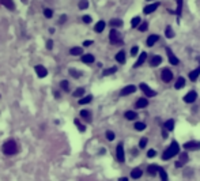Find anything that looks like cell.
<instances>
[{
  "instance_id": "cell-27",
  "label": "cell",
  "mask_w": 200,
  "mask_h": 181,
  "mask_svg": "<svg viewBox=\"0 0 200 181\" xmlns=\"http://www.w3.org/2000/svg\"><path fill=\"white\" fill-rule=\"evenodd\" d=\"M91 100H93V97H91V95H86V97H83L82 100H79V104H80V105L90 104V102H91Z\"/></svg>"
},
{
  "instance_id": "cell-32",
  "label": "cell",
  "mask_w": 200,
  "mask_h": 181,
  "mask_svg": "<svg viewBox=\"0 0 200 181\" xmlns=\"http://www.w3.org/2000/svg\"><path fill=\"white\" fill-rule=\"evenodd\" d=\"M139 25H140V18H139V17H135L134 19L131 21V26H132V27H138Z\"/></svg>"
},
{
  "instance_id": "cell-47",
  "label": "cell",
  "mask_w": 200,
  "mask_h": 181,
  "mask_svg": "<svg viewBox=\"0 0 200 181\" xmlns=\"http://www.w3.org/2000/svg\"><path fill=\"white\" fill-rule=\"evenodd\" d=\"M82 19L85 23H90V22H91V17H90V15H83Z\"/></svg>"
},
{
  "instance_id": "cell-20",
  "label": "cell",
  "mask_w": 200,
  "mask_h": 181,
  "mask_svg": "<svg viewBox=\"0 0 200 181\" xmlns=\"http://www.w3.org/2000/svg\"><path fill=\"white\" fill-rule=\"evenodd\" d=\"M147 105H149L147 98H140V100H138V102H136V108H146Z\"/></svg>"
},
{
  "instance_id": "cell-25",
  "label": "cell",
  "mask_w": 200,
  "mask_h": 181,
  "mask_svg": "<svg viewBox=\"0 0 200 181\" xmlns=\"http://www.w3.org/2000/svg\"><path fill=\"white\" fill-rule=\"evenodd\" d=\"M104 29H105V22H104V21H100V22H98V23L95 25V27H94V30H95L97 33H101Z\"/></svg>"
},
{
  "instance_id": "cell-13",
  "label": "cell",
  "mask_w": 200,
  "mask_h": 181,
  "mask_svg": "<svg viewBox=\"0 0 200 181\" xmlns=\"http://www.w3.org/2000/svg\"><path fill=\"white\" fill-rule=\"evenodd\" d=\"M158 7H159V3H155V4H150L144 7V14H151L153 11H155Z\"/></svg>"
},
{
  "instance_id": "cell-51",
  "label": "cell",
  "mask_w": 200,
  "mask_h": 181,
  "mask_svg": "<svg viewBox=\"0 0 200 181\" xmlns=\"http://www.w3.org/2000/svg\"><path fill=\"white\" fill-rule=\"evenodd\" d=\"M67 19V15H61V18H60V23H64Z\"/></svg>"
},
{
  "instance_id": "cell-2",
  "label": "cell",
  "mask_w": 200,
  "mask_h": 181,
  "mask_svg": "<svg viewBox=\"0 0 200 181\" xmlns=\"http://www.w3.org/2000/svg\"><path fill=\"white\" fill-rule=\"evenodd\" d=\"M3 151H4L6 155H14L17 153V144H15L14 140H8L4 143L3 146Z\"/></svg>"
},
{
  "instance_id": "cell-54",
  "label": "cell",
  "mask_w": 200,
  "mask_h": 181,
  "mask_svg": "<svg viewBox=\"0 0 200 181\" xmlns=\"http://www.w3.org/2000/svg\"><path fill=\"white\" fill-rule=\"evenodd\" d=\"M162 136H163V138H168V132H166V131H165V132L162 134Z\"/></svg>"
},
{
  "instance_id": "cell-16",
  "label": "cell",
  "mask_w": 200,
  "mask_h": 181,
  "mask_svg": "<svg viewBox=\"0 0 200 181\" xmlns=\"http://www.w3.org/2000/svg\"><path fill=\"white\" fill-rule=\"evenodd\" d=\"M158 40H159V37H158L157 34H153V36H150L149 38H147V45H149V46H153V45L155 44Z\"/></svg>"
},
{
  "instance_id": "cell-12",
  "label": "cell",
  "mask_w": 200,
  "mask_h": 181,
  "mask_svg": "<svg viewBox=\"0 0 200 181\" xmlns=\"http://www.w3.org/2000/svg\"><path fill=\"white\" fill-rule=\"evenodd\" d=\"M166 52H168V56H169V61H170V64H178L180 60L176 57L174 55H173V52L170 51L169 48H166Z\"/></svg>"
},
{
  "instance_id": "cell-43",
  "label": "cell",
  "mask_w": 200,
  "mask_h": 181,
  "mask_svg": "<svg viewBox=\"0 0 200 181\" xmlns=\"http://www.w3.org/2000/svg\"><path fill=\"white\" fill-rule=\"evenodd\" d=\"M85 93V89H78L76 91H74V97H80Z\"/></svg>"
},
{
  "instance_id": "cell-24",
  "label": "cell",
  "mask_w": 200,
  "mask_h": 181,
  "mask_svg": "<svg viewBox=\"0 0 200 181\" xmlns=\"http://www.w3.org/2000/svg\"><path fill=\"white\" fill-rule=\"evenodd\" d=\"M125 119L127 120H136L138 115L135 112H132V110H128V112H125Z\"/></svg>"
},
{
  "instance_id": "cell-33",
  "label": "cell",
  "mask_w": 200,
  "mask_h": 181,
  "mask_svg": "<svg viewBox=\"0 0 200 181\" xmlns=\"http://www.w3.org/2000/svg\"><path fill=\"white\" fill-rule=\"evenodd\" d=\"M60 86H61V89L64 90V91H68V90H70L68 81H61V82H60Z\"/></svg>"
},
{
  "instance_id": "cell-28",
  "label": "cell",
  "mask_w": 200,
  "mask_h": 181,
  "mask_svg": "<svg viewBox=\"0 0 200 181\" xmlns=\"http://www.w3.org/2000/svg\"><path fill=\"white\" fill-rule=\"evenodd\" d=\"M165 128L168 131H173V128H174V120H168V121L165 123Z\"/></svg>"
},
{
  "instance_id": "cell-10",
  "label": "cell",
  "mask_w": 200,
  "mask_h": 181,
  "mask_svg": "<svg viewBox=\"0 0 200 181\" xmlns=\"http://www.w3.org/2000/svg\"><path fill=\"white\" fill-rule=\"evenodd\" d=\"M146 59H147V53H146V52H143V53H140V56H139L138 61L134 64V67H135V68H139V67H140L142 64L146 61Z\"/></svg>"
},
{
  "instance_id": "cell-6",
  "label": "cell",
  "mask_w": 200,
  "mask_h": 181,
  "mask_svg": "<svg viewBox=\"0 0 200 181\" xmlns=\"http://www.w3.org/2000/svg\"><path fill=\"white\" fill-rule=\"evenodd\" d=\"M184 149L185 150H198L200 149V142H196V140H191L184 144Z\"/></svg>"
},
{
  "instance_id": "cell-21",
  "label": "cell",
  "mask_w": 200,
  "mask_h": 181,
  "mask_svg": "<svg viewBox=\"0 0 200 181\" xmlns=\"http://www.w3.org/2000/svg\"><path fill=\"white\" fill-rule=\"evenodd\" d=\"M158 169H159V166H155V165H150V166L147 168V172H149L151 176H155L157 173H158Z\"/></svg>"
},
{
  "instance_id": "cell-11",
  "label": "cell",
  "mask_w": 200,
  "mask_h": 181,
  "mask_svg": "<svg viewBox=\"0 0 200 181\" xmlns=\"http://www.w3.org/2000/svg\"><path fill=\"white\" fill-rule=\"evenodd\" d=\"M117 159L120 162H124V159H125V154H124V147L123 144H119L117 146Z\"/></svg>"
},
{
  "instance_id": "cell-39",
  "label": "cell",
  "mask_w": 200,
  "mask_h": 181,
  "mask_svg": "<svg viewBox=\"0 0 200 181\" xmlns=\"http://www.w3.org/2000/svg\"><path fill=\"white\" fill-rule=\"evenodd\" d=\"M68 72H70L71 75H72L74 78H79V76H80V75H82V72H79V71H75L74 68H71V70L68 71Z\"/></svg>"
},
{
  "instance_id": "cell-44",
  "label": "cell",
  "mask_w": 200,
  "mask_h": 181,
  "mask_svg": "<svg viewBox=\"0 0 200 181\" xmlns=\"http://www.w3.org/2000/svg\"><path fill=\"white\" fill-rule=\"evenodd\" d=\"M75 124H76V127L79 128V130H80V132H85V131H86V127H85V125H82V124L79 123L78 120H75Z\"/></svg>"
},
{
  "instance_id": "cell-50",
  "label": "cell",
  "mask_w": 200,
  "mask_h": 181,
  "mask_svg": "<svg viewBox=\"0 0 200 181\" xmlns=\"http://www.w3.org/2000/svg\"><path fill=\"white\" fill-rule=\"evenodd\" d=\"M46 48H48V49H52V48H53V41H52V40H48V41H46Z\"/></svg>"
},
{
  "instance_id": "cell-36",
  "label": "cell",
  "mask_w": 200,
  "mask_h": 181,
  "mask_svg": "<svg viewBox=\"0 0 200 181\" xmlns=\"http://www.w3.org/2000/svg\"><path fill=\"white\" fill-rule=\"evenodd\" d=\"M177 2V15H181V10H183V0H176Z\"/></svg>"
},
{
  "instance_id": "cell-15",
  "label": "cell",
  "mask_w": 200,
  "mask_h": 181,
  "mask_svg": "<svg viewBox=\"0 0 200 181\" xmlns=\"http://www.w3.org/2000/svg\"><path fill=\"white\" fill-rule=\"evenodd\" d=\"M161 63H162V57H161V56H154V57L150 60V66H151V67H157V66H159Z\"/></svg>"
},
{
  "instance_id": "cell-19",
  "label": "cell",
  "mask_w": 200,
  "mask_h": 181,
  "mask_svg": "<svg viewBox=\"0 0 200 181\" xmlns=\"http://www.w3.org/2000/svg\"><path fill=\"white\" fill-rule=\"evenodd\" d=\"M116 60L119 63H125V52L124 51H120L117 55H116Z\"/></svg>"
},
{
  "instance_id": "cell-5",
  "label": "cell",
  "mask_w": 200,
  "mask_h": 181,
  "mask_svg": "<svg viewBox=\"0 0 200 181\" xmlns=\"http://www.w3.org/2000/svg\"><path fill=\"white\" fill-rule=\"evenodd\" d=\"M139 87L142 89V91L144 93L147 97H154V95H155V94H157L155 91H154V90H151V89H150V87H149V86H147L146 83H140V86H139Z\"/></svg>"
},
{
  "instance_id": "cell-34",
  "label": "cell",
  "mask_w": 200,
  "mask_h": 181,
  "mask_svg": "<svg viewBox=\"0 0 200 181\" xmlns=\"http://www.w3.org/2000/svg\"><path fill=\"white\" fill-rule=\"evenodd\" d=\"M116 71H117V68H116V67H112V68H108V70H105L104 71V76H108V75H110V74H115Z\"/></svg>"
},
{
  "instance_id": "cell-29",
  "label": "cell",
  "mask_w": 200,
  "mask_h": 181,
  "mask_svg": "<svg viewBox=\"0 0 200 181\" xmlns=\"http://www.w3.org/2000/svg\"><path fill=\"white\" fill-rule=\"evenodd\" d=\"M110 26L112 27H120V26H123V21L121 19H112Z\"/></svg>"
},
{
  "instance_id": "cell-9",
  "label": "cell",
  "mask_w": 200,
  "mask_h": 181,
  "mask_svg": "<svg viewBox=\"0 0 200 181\" xmlns=\"http://www.w3.org/2000/svg\"><path fill=\"white\" fill-rule=\"evenodd\" d=\"M36 72H37V75H38V78H45L46 74H48V71L44 66H36Z\"/></svg>"
},
{
  "instance_id": "cell-38",
  "label": "cell",
  "mask_w": 200,
  "mask_h": 181,
  "mask_svg": "<svg viewBox=\"0 0 200 181\" xmlns=\"http://www.w3.org/2000/svg\"><path fill=\"white\" fill-rule=\"evenodd\" d=\"M44 15L46 18H52V17H53V11H52L51 8H45L44 10Z\"/></svg>"
},
{
  "instance_id": "cell-40",
  "label": "cell",
  "mask_w": 200,
  "mask_h": 181,
  "mask_svg": "<svg viewBox=\"0 0 200 181\" xmlns=\"http://www.w3.org/2000/svg\"><path fill=\"white\" fill-rule=\"evenodd\" d=\"M138 27H139V30H140V32H146V30L149 29V23H147V22H143V23L139 25Z\"/></svg>"
},
{
  "instance_id": "cell-53",
  "label": "cell",
  "mask_w": 200,
  "mask_h": 181,
  "mask_svg": "<svg viewBox=\"0 0 200 181\" xmlns=\"http://www.w3.org/2000/svg\"><path fill=\"white\" fill-rule=\"evenodd\" d=\"M183 162H181V161H178V162H176V168H181V166H183Z\"/></svg>"
},
{
  "instance_id": "cell-4",
  "label": "cell",
  "mask_w": 200,
  "mask_h": 181,
  "mask_svg": "<svg viewBox=\"0 0 200 181\" xmlns=\"http://www.w3.org/2000/svg\"><path fill=\"white\" fill-rule=\"evenodd\" d=\"M161 76H162V81L166 82V83H169V82H170L172 79H173V74H172L170 70L166 68V70H163V71L161 72Z\"/></svg>"
},
{
  "instance_id": "cell-22",
  "label": "cell",
  "mask_w": 200,
  "mask_h": 181,
  "mask_svg": "<svg viewBox=\"0 0 200 181\" xmlns=\"http://www.w3.org/2000/svg\"><path fill=\"white\" fill-rule=\"evenodd\" d=\"M184 85H185V79H184V78H178V79H177V82H176V85H174V87L177 90H180V89L184 87Z\"/></svg>"
},
{
  "instance_id": "cell-45",
  "label": "cell",
  "mask_w": 200,
  "mask_h": 181,
  "mask_svg": "<svg viewBox=\"0 0 200 181\" xmlns=\"http://www.w3.org/2000/svg\"><path fill=\"white\" fill-rule=\"evenodd\" d=\"M80 116H82V117H85V119H90V112L89 110H82L80 112Z\"/></svg>"
},
{
  "instance_id": "cell-14",
  "label": "cell",
  "mask_w": 200,
  "mask_h": 181,
  "mask_svg": "<svg viewBox=\"0 0 200 181\" xmlns=\"http://www.w3.org/2000/svg\"><path fill=\"white\" fill-rule=\"evenodd\" d=\"M199 75H200V67H199V68H196L195 71H191V72H189V79H191L192 82H195V81H198Z\"/></svg>"
},
{
  "instance_id": "cell-48",
  "label": "cell",
  "mask_w": 200,
  "mask_h": 181,
  "mask_svg": "<svg viewBox=\"0 0 200 181\" xmlns=\"http://www.w3.org/2000/svg\"><path fill=\"white\" fill-rule=\"evenodd\" d=\"M147 155H149V158H154V157L157 155L155 150H149V153H147Z\"/></svg>"
},
{
  "instance_id": "cell-3",
  "label": "cell",
  "mask_w": 200,
  "mask_h": 181,
  "mask_svg": "<svg viewBox=\"0 0 200 181\" xmlns=\"http://www.w3.org/2000/svg\"><path fill=\"white\" fill-rule=\"evenodd\" d=\"M109 40L113 45H120L121 44V34L116 29H112L110 33H109Z\"/></svg>"
},
{
  "instance_id": "cell-23",
  "label": "cell",
  "mask_w": 200,
  "mask_h": 181,
  "mask_svg": "<svg viewBox=\"0 0 200 181\" xmlns=\"http://www.w3.org/2000/svg\"><path fill=\"white\" fill-rule=\"evenodd\" d=\"M82 61H83V63H93V61H94V56L90 55V53L83 55V56H82Z\"/></svg>"
},
{
  "instance_id": "cell-7",
  "label": "cell",
  "mask_w": 200,
  "mask_h": 181,
  "mask_svg": "<svg viewBox=\"0 0 200 181\" xmlns=\"http://www.w3.org/2000/svg\"><path fill=\"white\" fill-rule=\"evenodd\" d=\"M196 98H198V94H196V91H189L188 94H185V97H184V101L188 104H192L196 101Z\"/></svg>"
},
{
  "instance_id": "cell-42",
  "label": "cell",
  "mask_w": 200,
  "mask_h": 181,
  "mask_svg": "<svg viewBox=\"0 0 200 181\" xmlns=\"http://www.w3.org/2000/svg\"><path fill=\"white\" fill-rule=\"evenodd\" d=\"M147 138H142L140 139V143H139V147H140V149H144V147L147 146Z\"/></svg>"
},
{
  "instance_id": "cell-31",
  "label": "cell",
  "mask_w": 200,
  "mask_h": 181,
  "mask_svg": "<svg viewBox=\"0 0 200 181\" xmlns=\"http://www.w3.org/2000/svg\"><path fill=\"white\" fill-rule=\"evenodd\" d=\"M135 130H136V131H143V130H146V124H144V123H139V121H136V123H135Z\"/></svg>"
},
{
  "instance_id": "cell-30",
  "label": "cell",
  "mask_w": 200,
  "mask_h": 181,
  "mask_svg": "<svg viewBox=\"0 0 200 181\" xmlns=\"http://www.w3.org/2000/svg\"><path fill=\"white\" fill-rule=\"evenodd\" d=\"M165 34H166V37H168V38H173V37H174V33H173V29L170 27V26H168V27H166Z\"/></svg>"
},
{
  "instance_id": "cell-41",
  "label": "cell",
  "mask_w": 200,
  "mask_h": 181,
  "mask_svg": "<svg viewBox=\"0 0 200 181\" xmlns=\"http://www.w3.org/2000/svg\"><path fill=\"white\" fill-rule=\"evenodd\" d=\"M180 161L183 162V164H185V162L188 161V154L187 153H181L180 154Z\"/></svg>"
},
{
  "instance_id": "cell-8",
  "label": "cell",
  "mask_w": 200,
  "mask_h": 181,
  "mask_svg": "<svg viewBox=\"0 0 200 181\" xmlns=\"http://www.w3.org/2000/svg\"><path fill=\"white\" fill-rule=\"evenodd\" d=\"M135 91H136V86L128 85V86H125V87L121 90V95H129V94L135 93Z\"/></svg>"
},
{
  "instance_id": "cell-17",
  "label": "cell",
  "mask_w": 200,
  "mask_h": 181,
  "mask_svg": "<svg viewBox=\"0 0 200 181\" xmlns=\"http://www.w3.org/2000/svg\"><path fill=\"white\" fill-rule=\"evenodd\" d=\"M82 53H83V49L79 48V46H75V48H71L70 49V55H72V56H79V55H82Z\"/></svg>"
},
{
  "instance_id": "cell-35",
  "label": "cell",
  "mask_w": 200,
  "mask_h": 181,
  "mask_svg": "<svg viewBox=\"0 0 200 181\" xmlns=\"http://www.w3.org/2000/svg\"><path fill=\"white\" fill-rule=\"evenodd\" d=\"M89 7V2L87 0H80V2H79V8L80 10H86Z\"/></svg>"
},
{
  "instance_id": "cell-52",
  "label": "cell",
  "mask_w": 200,
  "mask_h": 181,
  "mask_svg": "<svg viewBox=\"0 0 200 181\" xmlns=\"http://www.w3.org/2000/svg\"><path fill=\"white\" fill-rule=\"evenodd\" d=\"M91 44H93V41H85V42H83V46H90Z\"/></svg>"
},
{
  "instance_id": "cell-49",
  "label": "cell",
  "mask_w": 200,
  "mask_h": 181,
  "mask_svg": "<svg viewBox=\"0 0 200 181\" xmlns=\"http://www.w3.org/2000/svg\"><path fill=\"white\" fill-rule=\"evenodd\" d=\"M138 46H132V49H131V56H136V53H138Z\"/></svg>"
},
{
  "instance_id": "cell-26",
  "label": "cell",
  "mask_w": 200,
  "mask_h": 181,
  "mask_svg": "<svg viewBox=\"0 0 200 181\" xmlns=\"http://www.w3.org/2000/svg\"><path fill=\"white\" fill-rule=\"evenodd\" d=\"M142 176V170L140 169H134V170L131 172V177L132 179H140Z\"/></svg>"
},
{
  "instance_id": "cell-37",
  "label": "cell",
  "mask_w": 200,
  "mask_h": 181,
  "mask_svg": "<svg viewBox=\"0 0 200 181\" xmlns=\"http://www.w3.org/2000/svg\"><path fill=\"white\" fill-rule=\"evenodd\" d=\"M158 173H159V176H161V179H162V180H168V174H166V172H165L162 168L158 169Z\"/></svg>"
},
{
  "instance_id": "cell-46",
  "label": "cell",
  "mask_w": 200,
  "mask_h": 181,
  "mask_svg": "<svg viewBox=\"0 0 200 181\" xmlns=\"http://www.w3.org/2000/svg\"><path fill=\"white\" fill-rule=\"evenodd\" d=\"M106 139H109V140H113V139H115V134H113L112 131H106Z\"/></svg>"
},
{
  "instance_id": "cell-18",
  "label": "cell",
  "mask_w": 200,
  "mask_h": 181,
  "mask_svg": "<svg viewBox=\"0 0 200 181\" xmlns=\"http://www.w3.org/2000/svg\"><path fill=\"white\" fill-rule=\"evenodd\" d=\"M0 3H2L3 6H6L8 10H14V8H15L12 0H0Z\"/></svg>"
},
{
  "instance_id": "cell-1",
  "label": "cell",
  "mask_w": 200,
  "mask_h": 181,
  "mask_svg": "<svg viewBox=\"0 0 200 181\" xmlns=\"http://www.w3.org/2000/svg\"><path fill=\"white\" fill-rule=\"evenodd\" d=\"M178 153H180V146H178V143H177V142H172L170 147H169V149L165 151V154L162 155V158H163V159H170L172 157L177 155Z\"/></svg>"
}]
</instances>
